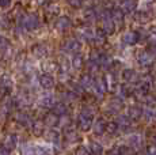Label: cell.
Listing matches in <instances>:
<instances>
[{
    "label": "cell",
    "mask_w": 156,
    "mask_h": 155,
    "mask_svg": "<svg viewBox=\"0 0 156 155\" xmlns=\"http://www.w3.org/2000/svg\"><path fill=\"white\" fill-rule=\"evenodd\" d=\"M154 59H155V55L152 52H149L148 49H144L141 52H139V55H137V63L141 67H149L154 63Z\"/></svg>",
    "instance_id": "obj_1"
},
{
    "label": "cell",
    "mask_w": 156,
    "mask_h": 155,
    "mask_svg": "<svg viewBox=\"0 0 156 155\" xmlns=\"http://www.w3.org/2000/svg\"><path fill=\"white\" fill-rule=\"evenodd\" d=\"M128 146L130 148H134V150H137V148H141V146H143V138H141V135H137V133H134V135H130L128 138Z\"/></svg>",
    "instance_id": "obj_2"
},
{
    "label": "cell",
    "mask_w": 156,
    "mask_h": 155,
    "mask_svg": "<svg viewBox=\"0 0 156 155\" xmlns=\"http://www.w3.org/2000/svg\"><path fill=\"white\" fill-rule=\"evenodd\" d=\"M117 125H118V128H121V129L128 131L129 128L132 127V118L129 117L128 114H121L118 117V120H117Z\"/></svg>",
    "instance_id": "obj_3"
},
{
    "label": "cell",
    "mask_w": 156,
    "mask_h": 155,
    "mask_svg": "<svg viewBox=\"0 0 156 155\" xmlns=\"http://www.w3.org/2000/svg\"><path fill=\"white\" fill-rule=\"evenodd\" d=\"M122 41L126 45H134L139 41V34L136 31H126L124 34V37H122Z\"/></svg>",
    "instance_id": "obj_4"
},
{
    "label": "cell",
    "mask_w": 156,
    "mask_h": 155,
    "mask_svg": "<svg viewBox=\"0 0 156 155\" xmlns=\"http://www.w3.org/2000/svg\"><path fill=\"white\" fill-rule=\"evenodd\" d=\"M122 79L126 83H133L139 79V75H137L133 70H125L124 72H122Z\"/></svg>",
    "instance_id": "obj_5"
},
{
    "label": "cell",
    "mask_w": 156,
    "mask_h": 155,
    "mask_svg": "<svg viewBox=\"0 0 156 155\" xmlns=\"http://www.w3.org/2000/svg\"><path fill=\"white\" fill-rule=\"evenodd\" d=\"M137 5V0H121V7L126 14L132 13Z\"/></svg>",
    "instance_id": "obj_6"
},
{
    "label": "cell",
    "mask_w": 156,
    "mask_h": 155,
    "mask_svg": "<svg viewBox=\"0 0 156 155\" xmlns=\"http://www.w3.org/2000/svg\"><path fill=\"white\" fill-rule=\"evenodd\" d=\"M113 22H114V25H115L118 29H121L122 26H124V23H125L124 14H122L119 10H115L113 13Z\"/></svg>",
    "instance_id": "obj_7"
},
{
    "label": "cell",
    "mask_w": 156,
    "mask_h": 155,
    "mask_svg": "<svg viewBox=\"0 0 156 155\" xmlns=\"http://www.w3.org/2000/svg\"><path fill=\"white\" fill-rule=\"evenodd\" d=\"M128 116L132 118V120H139V118L143 116V110L140 109V106L133 105V106H130V108H129Z\"/></svg>",
    "instance_id": "obj_8"
},
{
    "label": "cell",
    "mask_w": 156,
    "mask_h": 155,
    "mask_svg": "<svg viewBox=\"0 0 156 155\" xmlns=\"http://www.w3.org/2000/svg\"><path fill=\"white\" fill-rule=\"evenodd\" d=\"M122 99H119V98H114L112 99V103H110V108L113 109V112H119V110L122 109Z\"/></svg>",
    "instance_id": "obj_9"
},
{
    "label": "cell",
    "mask_w": 156,
    "mask_h": 155,
    "mask_svg": "<svg viewBox=\"0 0 156 155\" xmlns=\"http://www.w3.org/2000/svg\"><path fill=\"white\" fill-rule=\"evenodd\" d=\"M136 20L140 23H147L149 20V14L145 13V11H140V13L136 14Z\"/></svg>",
    "instance_id": "obj_10"
},
{
    "label": "cell",
    "mask_w": 156,
    "mask_h": 155,
    "mask_svg": "<svg viewBox=\"0 0 156 155\" xmlns=\"http://www.w3.org/2000/svg\"><path fill=\"white\" fill-rule=\"evenodd\" d=\"M143 116H144V118H145L147 121H149V120H152V118H154L156 114H155L154 110L149 108V106H147V108L143 110Z\"/></svg>",
    "instance_id": "obj_11"
},
{
    "label": "cell",
    "mask_w": 156,
    "mask_h": 155,
    "mask_svg": "<svg viewBox=\"0 0 156 155\" xmlns=\"http://www.w3.org/2000/svg\"><path fill=\"white\" fill-rule=\"evenodd\" d=\"M149 40H151V44H156V26H152L149 29Z\"/></svg>",
    "instance_id": "obj_12"
},
{
    "label": "cell",
    "mask_w": 156,
    "mask_h": 155,
    "mask_svg": "<svg viewBox=\"0 0 156 155\" xmlns=\"http://www.w3.org/2000/svg\"><path fill=\"white\" fill-rule=\"evenodd\" d=\"M118 125L117 124H109V127H107V131H109L110 133H112V135H114V133H117L118 132Z\"/></svg>",
    "instance_id": "obj_13"
},
{
    "label": "cell",
    "mask_w": 156,
    "mask_h": 155,
    "mask_svg": "<svg viewBox=\"0 0 156 155\" xmlns=\"http://www.w3.org/2000/svg\"><path fill=\"white\" fill-rule=\"evenodd\" d=\"M147 155H156V147H149Z\"/></svg>",
    "instance_id": "obj_14"
},
{
    "label": "cell",
    "mask_w": 156,
    "mask_h": 155,
    "mask_svg": "<svg viewBox=\"0 0 156 155\" xmlns=\"http://www.w3.org/2000/svg\"><path fill=\"white\" fill-rule=\"evenodd\" d=\"M155 142H156V136H155Z\"/></svg>",
    "instance_id": "obj_15"
},
{
    "label": "cell",
    "mask_w": 156,
    "mask_h": 155,
    "mask_svg": "<svg viewBox=\"0 0 156 155\" xmlns=\"http://www.w3.org/2000/svg\"><path fill=\"white\" fill-rule=\"evenodd\" d=\"M155 70H156V68H155Z\"/></svg>",
    "instance_id": "obj_16"
}]
</instances>
